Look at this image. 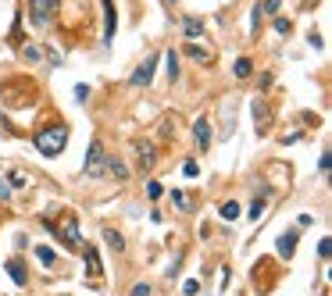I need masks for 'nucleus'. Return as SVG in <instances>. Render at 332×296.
I'll return each instance as SVG.
<instances>
[{
	"mask_svg": "<svg viewBox=\"0 0 332 296\" xmlns=\"http://www.w3.org/2000/svg\"><path fill=\"white\" fill-rule=\"evenodd\" d=\"M68 146V129L65 125H57V129H47V132H39L36 136V150L43 157H57Z\"/></svg>",
	"mask_w": 332,
	"mask_h": 296,
	"instance_id": "obj_1",
	"label": "nucleus"
},
{
	"mask_svg": "<svg viewBox=\"0 0 332 296\" xmlns=\"http://www.w3.org/2000/svg\"><path fill=\"white\" fill-rule=\"evenodd\" d=\"M57 7H61V0H29V18H33V25L47 29L54 22Z\"/></svg>",
	"mask_w": 332,
	"mask_h": 296,
	"instance_id": "obj_2",
	"label": "nucleus"
},
{
	"mask_svg": "<svg viewBox=\"0 0 332 296\" xmlns=\"http://www.w3.org/2000/svg\"><path fill=\"white\" fill-rule=\"evenodd\" d=\"M104 164H108V154H104V143L97 139V143H89V154H86V175L89 179H100L104 175Z\"/></svg>",
	"mask_w": 332,
	"mask_h": 296,
	"instance_id": "obj_3",
	"label": "nucleus"
},
{
	"mask_svg": "<svg viewBox=\"0 0 332 296\" xmlns=\"http://www.w3.org/2000/svg\"><path fill=\"white\" fill-rule=\"evenodd\" d=\"M136 157H140V171H150L157 164V150H154V143L150 139H140L136 143Z\"/></svg>",
	"mask_w": 332,
	"mask_h": 296,
	"instance_id": "obj_4",
	"label": "nucleus"
},
{
	"mask_svg": "<svg viewBox=\"0 0 332 296\" xmlns=\"http://www.w3.org/2000/svg\"><path fill=\"white\" fill-rule=\"evenodd\" d=\"M154 68H157V57H147V61L132 71V79L129 86H150V79H154Z\"/></svg>",
	"mask_w": 332,
	"mask_h": 296,
	"instance_id": "obj_5",
	"label": "nucleus"
},
{
	"mask_svg": "<svg viewBox=\"0 0 332 296\" xmlns=\"http://www.w3.org/2000/svg\"><path fill=\"white\" fill-rule=\"evenodd\" d=\"M100 4H104V43H114V29H118L114 7H111V0H100Z\"/></svg>",
	"mask_w": 332,
	"mask_h": 296,
	"instance_id": "obj_6",
	"label": "nucleus"
},
{
	"mask_svg": "<svg viewBox=\"0 0 332 296\" xmlns=\"http://www.w3.org/2000/svg\"><path fill=\"white\" fill-rule=\"evenodd\" d=\"M86 271H89V278H93V282H100V275H104V268H100V257H97V246L93 243H86Z\"/></svg>",
	"mask_w": 332,
	"mask_h": 296,
	"instance_id": "obj_7",
	"label": "nucleus"
},
{
	"mask_svg": "<svg viewBox=\"0 0 332 296\" xmlns=\"http://www.w3.org/2000/svg\"><path fill=\"white\" fill-rule=\"evenodd\" d=\"M193 143H197L200 150L211 146V122H207V118H197V125H193Z\"/></svg>",
	"mask_w": 332,
	"mask_h": 296,
	"instance_id": "obj_8",
	"label": "nucleus"
},
{
	"mask_svg": "<svg viewBox=\"0 0 332 296\" xmlns=\"http://www.w3.org/2000/svg\"><path fill=\"white\" fill-rule=\"evenodd\" d=\"M7 275L14 278V286H29V275H25V264H22V257H7Z\"/></svg>",
	"mask_w": 332,
	"mask_h": 296,
	"instance_id": "obj_9",
	"label": "nucleus"
},
{
	"mask_svg": "<svg viewBox=\"0 0 332 296\" xmlns=\"http://www.w3.org/2000/svg\"><path fill=\"white\" fill-rule=\"evenodd\" d=\"M61 239L68 246H82V235H79V225H75V221H65L61 225Z\"/></svg>",
	"mask_w": 332,
	"mask_h": 296,
	"instance_id": "obj_10",
	"label": "nucleus"
},
{
	"mask_svg": "<svg viewBox=\"0 0 332 296\" xmlns=\"http://www.w3.org/2000/svg\"><path fill=\"white\" fill-rule=\"evenodd\" d=\"M183 33H186V39H197L204 33V22L193 18V14H186V18H183Z\"/></svg>",
	"mask_w": 332,
	"mask_h": 296,
	"instance_id": "obj_11",
	"label": "nucleus"
},
{
	"mask_svg": "<svg viewBox=\"0 0 332 296\" xmlns=\"http://www.w3.org/2000/svg\"><path fill=\"white\" fill-rule=\"evenodd\" d=\"M104 243H108L114 254H122V250H125V239H122V232H118V229H104Z\"/></svg>",
	"mask_w": 332,
	"mask_h": 296,
	"instance_id": "obj_12",
	"label": "nucleus"
},
{
	"mask_svg": "<svg viewBox=\"0 0 332 296\" xmlns=\"http://www.w3.org/2000/svg\"><path fill=\"white\" fill-rule=\"evenodd\" d=\"M296 239H300V232L293 229L290 235H282V239H279V254L282 257H293V250H296Z\"/></svg>",
	"mask_w": 332,
	"mask_h": 296,
	"instance_id": "obj_13",
	"label": "nucleus"
},
{
	"mask_svg": "<svg viewBox=\"0 0 332 296\" xmlns=\"http://www.w3.org/2000/svg\"><path fill=\"white\" fill-rule=\"evenodd\" d=\"M104 171H111L118 182H125V179H129V168L122 164V161H114V157H108V164H104Z\"/></svg>",
	"mask_w": 332,
	"mask_h": 296,
	"instance_id": "obj_14",
	"label": "nucleus"
},
{
	"mask_svg": "<svg viewBox=\"0 0 332 296\" xmlns=\"http://www.w3.org/2000/svg\"><path fill=\"white\" fill-rule=\"evenodd\" d=\"M254 125H258V132H268V107L258 100H254Z\"/></svg>",
	"mask_w": 332,
	"mask_h": 296,
	"instance_id": "obj_15",
	"label": "nucleus"
},
{
	"mask_svg": "<svg viewBox=\"0 0 332 296\" xmlns=\"http://www.w3.org/2000/svg\"><path fill=\"white\" fill-rule=\"evenodd\" d=\"M172 200H175V207H179L183 214H189V211H193V203H189V197L183 193V189H172Z\"/></svg>",
	"mask_w": 332,
	"mask_h": 296,
	"instance_id": "obj_16",
	"label": "nucleus"
},
{
	"mask_svg": "<svg viewBox=\"0 0 332 296\" xmlns=\"http://www.w3.org/2000/svg\"><path fill=\"white\" fill-rule=\"evenodd\" d=\"M36 257H39V264H43V268H54V261H57L50 246H36Z\"/></svg>",
	"mask_w": 332,
	"mask_h": 296,
	"instance_id": "obj_17",
	"label": "nucleus"
},
{
	"mask_svg": "<svg viewBox=\"0 0 332 296\" xmlns=\"http://www.w3.org/2000/svg\"><path fill=\"white\" fill-rule=\"evenodd\" d=\"M232 71H236V79H247L250 71H254V65H250V57H239V61L232 65Z\"/></svg>",
	"mask_w": 332,
	"mask_h": 296,
	"instance_id": "obj_18",
	"label": "nucleus"
},
{
	"mask_svg": "<svg viewBox=\"0 0 332 296\" xmlns=\"http://www.w3.org/2000/svg\"><path fill=\"white\" fill-rule=\"evenodd\" d=\"M186 54H189V57H193L197 65H200V61H204V65H211V54H207V50H200L197 43H189V47H186Z\"/></svg>",
	"mask_w": 332,
	"mask_h": 296,
	"instance_id": "obj_19",
	"label": "nucleus"
},
{
	"mask_svg": "<svg viewBox=\"0 0 332 296\" xmlns=\"http://www.w3.org/2000/svg\"><path fill=\"white\" fill-rule=\"evenodd\" d=\"M221 218H225V221H236V218H239V203H236V200L221 203Z\"/></svg>",
	"mask_w": 332,
	"mask_h": 296,
	"instance_id": "obj_20",
	"label": "nucleus"
},
{
	"mask_svg": "<svg viewBox=\"0 0 332 296\" xmlns=\"http://www.w3.org/2000/svg\"><path fill=\"white\" fill-rule=\"evenodd\" d=\"M164 57H168V79L175 82V79H179V54H175V50H168Z\"/></svg>",
	"mask_w": 332,
	"mask_h": 296,
	"instance_id": "obj_21",
	"label": "nucleus"
},
{
	"mask_svg": "<svg viewBox=\"0 0 332 296\" xmlns=\"http://www.w3.org/2000/svg\"><path fill=\"white\" fill-rule=\"evenodd\" d=\"M22 57H29V61H39V57H43V47H36V43H25V47H22Z\"/></svg>",
	"mask_w": 332,
	"mask_h": 296,
	"instance_id": "obj_22",
	"label": "nucleus"
},
{
	"mask_svg": "<svg viewBox=\"0 0 332 296\" xmlns=\"http://www.w3.org/2000/svg\"><path fill=\"white\" fill-rule=\"evenodd\" d=\"M261 214H264V197H258V200H254V203H250V218H254V221H258Z\"/></svg>",
	"mask_w": 332,
	"mask_h": 296,
	"instance_id": "obj_23",
	"label": "nucleus"
},
{
	"mask_svg": "<svg viewBox=\"0 0 332 296\" xmlns=\"http://www.w3.org/2000/svg\"><path fill=\"white\" fill-rule=\"evenodd\" d=\"M279 7H282V0H264V4H261V14H279Z\"/></svg>",
	"mask_w": 332,
	"mask_h": 296,
	"instance_id": "obj_24",
	"label": "nucleus"
},
{
	"mask_svg": "<svg viewBox=\"0 0 332 296\" xmlns=\"http://www.w3.org/2000/svg\"><path fill=\"white\" fill-rule=\"evenodd\" d=\"M183 175H186V179H197V175H200L197 161H186V164H183Z\"/></svg>",
	"mask_w": 332,
	"mask_h": 296,
	"instance_id": "obj_25",
	"label": "nucleus"
},
{
	"mask_svg": "<svg viewBox=\"0 0 332 296\" xmlns=\"http://www.w3.org/2000/svg\"><path fill=\"white\" fill-rule=\"evenodd\" d=\"M161 193H164L161 182H147V197H150V200H161Z\"/></svg>",
	"mask_w": 332,
	"mask_h": 296,
	"instance_id": "obj_26",
	"label": "nucleus"
},
{
	"mask_svg": "<svg viewBox=\"0 0 332 296\" xmlns=\"http://www.w3.org/2000/svg\"><path fill=\"white\" fill-rule=\"evenodd\" d=\"M197 289H200L197 278H186V282H183V293H186V296H197Z\"/></svg>",
	"mask_w": 332,
	"mask_h": 296,
	"instance_id": "obj_27",
	"label": "nucleus"
},
{
	"mask_svg": "<svg viewBox=\"0 0 332 296\" xmlns=\"http://www.w3.org/2000/svg\"><path fill=\"white\" fill-rule=\"evenodd\" d=\"M290 29H293V22H290V18H275V33H282V36H286Z\"/></svg>",
	"mask_w": 332,
	"mask_h": 296,
	"instance_id": "obj_28",
	"label": "nucleus"
},
{
	"mask_svg": "<svg viewBox=\"0 0 332 296\" xmlns=\"http://www.w3.org/2000/svg\"><path fill=\"white\" fill-rule=\"evenodd\" d=\"M7 186H14V189H22V186H25V175H18V171H11V179H7Z\"/></svg>",
	"mask_w": 332,
	"mask_h": 296,
	"instance_id": "obj_29",
	"label": "nucleus"
},
{
	"mask_svg": "<svg viewBox=\"0 0 332 296\" xmlns=\"http://www.w3.org/2000/svg\"><path fill=\"white\" fill-rule=\"evenodd\" d=\"M86 97H89V86H86V82L75 86V100H86Z\"/></svg>",
	"mask_w": 332,
	"mask_h": 296,
	"instance_id": "obj_30",
	"label": "nucleus"
},
{
	"mask_svg": "<svg viewBox=\"0 0 332 296\" xmlns=\"http://www.w3.org/2000/svg\"><path fill=\"white\" fill-rule=\"evenodd\" d=\"M132 296H150V286H147V282H140V286L132 289Z\"/></svg>",
	"mask_w": 332,
	"mask_h": 296,
	"instance_id": "obj_31",
	"label": "nucleus"
},
{
	"mask_svg": "<svg viewBox=\"0 0 332 296\" xmlns=\"http://www.w3.org/2000/svg\"><path fill=\"white\" fill-rule=\"evenodd\" d=\"M0 200H11V186L4 179H0Z\"/></svg>",
	"mask_w": 332,
	"mask_h": 296,
	"instance_id": "obj_32",
	"label": "nucleus"
},
{
	"mask_svg": "<svg viewBox=\"0 0 332 296\" xmlns=\"http://www.w3.org/2000/svg\"><path fill=\"white\" fill-rule=\"evenodd\" d=\"M43 54H47V61H50V65H61V54H57V50H43Z\"/></svg>",
	"mask_w": 332,
	"mask_h": 296,
	"instance_id": "obj_33",
	"label": "nucleus"
}]
</instances>
